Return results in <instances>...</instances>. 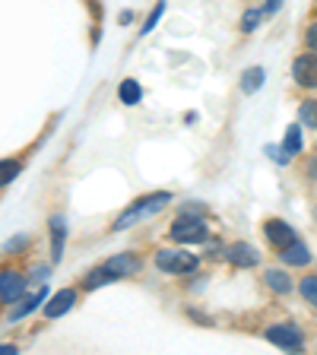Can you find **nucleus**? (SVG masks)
<instances>
[{
  "instance_id": "39448f33",
  "label": "nucleus",
  "mask_w": 317,
  "mask_h": 355,
  "mask_svg": "<svg viewBox=\"0 0 317 355\" xmlns=\"http://www.w3.org/2000/svg\"><path fill=\"white\" fill-rule=\"evenodd\" d=\"M292 73H295V83L305 89H317V54H302L292 64Z\"/></svg>"
},
{
  "instance_id": "6ab92c4d",
  "label": "nucleus",
  "mask_w": 317,
  "mask_h": 355,
  "mask_svg": "<svg viewBox=\"0 0 317 355\" xmlns=\"http://www.w3.org/2000/svg\"><path fill=\"white\" fill-rule=\"evenodd\" d=\"M19 175V162H0V184H10Z\"/></svg>"
},
{
  "instance_id": "f3484780",
  "label": "nucleus",
  "mask_w": 317,
  "mask_h": 355,
  "mask_svg": "<svg viewBox=\"0 0 317 355\" xmlns=\"http://www.w3.org/2000/svg\"><path fill=\"white\" fill-rule=\"evenodd\" d=\"M121 102H127V105H137V102H140V86H137L133 80L121 83Z\"/></svg>"
},
{
  "instance_id": "423d86ee",
  "label": "nucleus",
  "mask_w": 317,
  "mask_h": 355,
  "mask_svg": "<svg viewBox=\"0 0 317 355\" xmlns=\"http://www.w3.org/2000/svg\"><path fill=\"white\" fill-rule=\"evenodd\" d=\"M264 232H266V241L273 244L276 251H286L289 244L298 241L295 232H292V225H286V222H280V219H270V222L264 225Z\"/></svg>"
},
{
  "instance_id": "412c9836",
  "label": "nucleus",
  "mask_w": 317,
  "mask_h": 355,
  "mask_svg": "<svg viewBox=\"0 0 317 355\" xmlns=\"http://www.w3.org/2000/svg\"><path fill=\"white\" fill-rule=\"evenodd\" d=\"M308 44H311V48H314V51H317V22H314V26H311V29H308Z\"/></svg>"
},
{
  "instance_id": "6e6552de",
  "label": "nucleus",
  "mask_w": 317,
  "mask_h": 355,
  "mask_svg": "<svg viewBox=\"0 0 317 355\" xmlns=\"http://www.w3.org/2000/svg\"><path fill=\"white\" fill-rule=\"evenodd\" d=\"M74 302H76V292L74 288H64V292H58L51 302L44 304V314L48 318H60V314H67V311L74 308Z\"/></svg>"
},
{
  "instance_id": "ddd939ff",
  "label": "nucleus",
  "mask_w": 317,
  "mask_h": 355,
  "mask_svg": "<svg viewBox=\"0 0 317 355\" xmlns=\"http://www.w3.org/2000/svg\"><path fill=\"white\" fill-rule=\"evenodd\" d=\"M260 86H264V70H260V67H254V70H248V73H244L241 89H244V92H257Z\"/></svg>"
},
{
  "instance_id": "2eb2a0df",
  "label": "nucleus",
  "mask_w": 317,
  "mask_h": 355,
  "mask_svg": "<svg viewBox=\"0 0 317 355\" xmlns=\"http://www.w3.org/2000/svg\"><path fill=\"white\" fill-rule=\"evenodd\" d=\"M282 149H286L289 155H295L298 149H302V127H298V124L289 127V133H286V146H282Z\"/></svg>"
},
{
  "instance_id": "9d476101",
  "label": "nucleus",
  "mask_w": 317,
  "mask_h": 355,
  "mask_svg": "<svg viewBox=\"0 0 317 355\" xmlns=\"http://www.w3.org/2000/svg\"><path fill=\"white\" fill-rule=\"evenodd\" d=\"M282 254V260H286V263H292V266H305L311 260V251L308 248H305L302 241H295V244H289L286 251H280Z\"/></svg>"
},
{
  "instance_id": "f8f14e48",
  "label": "nucleus",
  "mask_w": 317,
  "mask_h": 355,
  "mask_svg": "<svg viewBox=\"0 0 317 355\" xmlns=\"http://www.w3.org/2000/svg\"><path fill=\"white\" fill-rule=\"evenodd\" d=\"M266 286L273 288V292H289L292 282H289V276L280 273V270H266Z\"/></svg>"
},
{
  "instance_id": "4be33fe9",
  "label": "nucleus",
  "mask_w": 317,
  "mask_h": 355,
  "mask_svg": "<svg viewBox=\"0 0 317 355\" xmlns=\"http://www.w3.org/2000/svg\"><path fill=\"white\" fill-rule=\"evenodd\" d=\"M0 355H16V346H0Z\"/></svg>"
},
{
  "instance_id": "f257e3e1",
  "label": "nucleus",
  "mask_w": 317,
  "mask_h": 355,
  "mask_svg": "<svg viewBox=\"0 0 317 355\" xmlns=\"http://www.w3.org/2000/svg\"><path fill=\"white\" fill-rule=\"evenodd\" d=\"M171 238L181 244H194V241H203L207 238V225L203 219H194V216H181V219L171 225Z\"/></svg>"
},
{
  "instance_id": "1a4fd4ad",
  "label": "nucleus",
  "mask_w": 317,
  "mask_h": 355,
  "mask_svg": "<svg viewBox=\"0 0 317 355\" xmlns=\"http://www.w3.org/2000/svg\"><path fill=\"white\" fill-rule=\"evenodd\" d=\"M257 251H254L251 244H244V241H235L229 248V263H235V266H254L257 263Z\"/></svg>"
},
{
  "instance_id": "7ed1b4c3",
  "label": "nucleus",
  "mask_w": 317,
  "mask_h": 355,
  "mask_svg": "<svg viewBox=\"0 0 317 355\" xmlns=\"http://www.w3.org/2000/svg\"><path fill=\"white\" fill-rule=\"evenodd\" d=\"M165 203H169V193H153V197H143L140 203L130 209V213H124L118 222H114V229H127L133 219H140V216H146V213H155V209H162Z\"/></svg>"
},
{
  "instance_id": "4468645a",
  "label": "nucleus",
  "mask_w": 317,
  "mask_h": 355,
  "mask_svg": "<svg viewBox=\"0 0 317 355\" xmlns=\"http://www.w3.org/2000/svg\"><path fill=\"white\" fill-rule=\"evenodd\" d=\"M111 279H118V276L111 273L108 266H102V270H92V273L86 276V282H83V286H86V288H96V286H102V282H111Z\"/></svg>"
},
{
  "instance_id": "dca6fc26",
  "label": "nucleus",
  "mask_w": 317,
  "mask_h": 355,
  "mask_svg": "<svg viewBox=\"0 0 317 355\" xmlns=\"http://www.w3.org/2000/svg\"><path fill=\"white\" fill-rule=\"evenodd\" d=\"M298 118H302L305 127H317V98H311V102H305L298 108Z\"/></svg>"
},
{
  "instance_id": "20e7f679",
  "label": "nucleus",
  "mask_w": 317,
  "mask_h": 355,
  "mask_svg": "<svg viewBox=\"0 0 317 355\" xmlns=\"http://www.w3.org/2000/svg\"><path fill=\"white\" fill-rule=\"evenodd\" d=\"M266 340L280 349H298L302 346V330L295 324H276L266 330Z\"/></svg>"
},
{
  "instance_id": "9b49d317",
  "label": "nucleus",
  "mask_w": 317,
  "mask_h": 355,
  "mask_svg": "<svg viewBox=\"0 0 317 355\" xmlns=\"http://www.w3.org/2000/svg\"><path fill=\"white\" fill-rule=\"evenodd\" d=\"M105 266H108L114 276H130V273H137V270H140V263H137L133 257H114V260H108Z\"/></svg>"
},
{
  "instance_id": "5701e85b",
  "label": "nucleus",
  "mask_w": 317,
  "mask_h": 355,
  "mask_svg": "<svg viewBox=\"0 0 317 355\" xmlns=\"http://www.w3.org/2000/svg\"><path fill=\"white\" fill-rule=\"evenodd\" d=\"M276 7H280V0H266V13H273Z\"/></svg>"
},
{
  "instance_id": "a211bd4d",
  "label": "nucleus",
  "mask_w": 317,
  "mask_h": 355,
  "mask_svg": "<svg viewBox=\"0 0 317 355\" xmlns=\"http://www.w3.org/2000/svg\"><path fill=\"white\" fill-rule=\"evenodd\" d=\"M302 295L305 302H311L317 308V276H305L302 279Z\"/></svg>"
},
{
  "instance_id": "0eeeda50",
  "label": "nucleus",
  "mask_w": 317,
  "mask_h": 355,
  "mask_svg": "<svg viewBox=\"0 0 317 355\" xmlns=\"http://www.w3.org/2000/svg\"><path fill=\"white\" fill-rule=\"evenodd\" d=\"M22 288H26V279H22L16 270H3L0 273V302H16L22 295Z\"/></svg>"
},
{
  "instance_id": "f03ea898",
  "label": "nucleus",
  "mask_w": 317,
  "mask_h": 355,
  "mask_svg": "<svg viewBox=\"0 0 317 355\" xmlns=\"http://www.w3.org/2000/svg\"><path fill=\"white\" fill-rule=\"evenodd\" d=\"M155 263L165 273H191L197 266V257H191L187 251H159L155 254Z\"/></svg>"
},
{
  "instance_id": "aec40b11",
  "label": "nucleus",
  "mask_w": 317,
  "mask_h": 355,
  "mask_svg": "<svg viewBox=\"0 0 317 355\" xmlns=\"http://www.w3.org/2000/svg\"><path fill=\"white\" fill-rule=\"evenodd\" d=\"M260 26V10H248V13H244V19H241V29L244 32H254Z\"/></svg>"
}]
</instances>
